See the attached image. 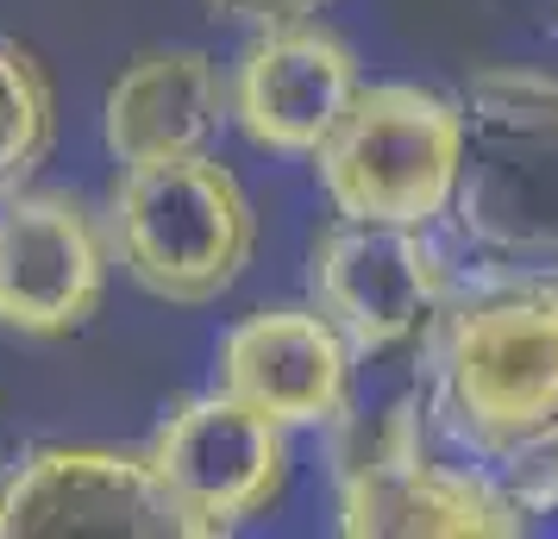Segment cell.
<instances>
[{
    "label": "cell",
    "instance_id": "cell-9",
    "mask_svg": "<svg viewBox=\"0 0 558 539\" xmlns=\"http://www.w3.org/2000/svg\"><path fill=\"white\" fill-rule=\"evenodd\" d=\"M314 308L327 314L352 358L396 352L446 308V252L427 238V226H383V220H339L314 238L307 257Z\"/></svg>",
    "mask_w": 558,
    "mask_h": 539
},
{
    "label": "cell",
    "instance_id": "cell-4",
    "mask_svg": "<svg viewBox=\"0 0 558 539\" xmlns=\"http://www.w3.org/2000/svg\"><path fill=\"white\" fill-rule=\"evenodd\" d=\"M458 163H464V107L421 82H357L327 145L314 151V176L339 220L383 226H433L452 213Z\"/></svg>",
    "mask_w": 558,
    "mask_h": 539
},
{
    "label": "cell",
    "instance_id": "cell-7",
    "mask_svg": "<svg viewBox=\"0 0 558 539\" xmlns=\"http://www.w3.org/2000/svg\"><path fill=\"white\" fill-rule=\"evenodd\" d=\"M0 539H195L145 452L38 445L0 477Z\"/></svg>",
    "mask_w": 558,
    "mask_h": 539
},
{
    "label": "cell",
    "instance_id": "cell-10",
    "mask_svg": "<svg viewBox=\"0 0 558 539\" xmlns=\"http://www.w3.org/2000/svg\"><path fill=\"white\" fill-rule=\"evenodd\" d=\"M357 95V57L352 45L314 20H264L257 38L239 57L232 76V120L252 138L257 151L277 157H314L327 145V132L339 126V113Z\"/></svg>",
    "mask_w": 558,
    "mask_h": 539
},
{
    "label": "cell",
    "instance_id": "cell-5",
    "mask_svg": "<svg viewBox=\"0 0 558 539\" xmlns=\"http://www.w3.org/2000/svg\"><path fill=\"white\" fill-rule=\"evenodd\" d=\"M527 514L508 509L471 464L427 452L421 420L389 408L339 470V534L352 539H514Z\"/></svg>",
    "mask_w": 558,
    "mask_h": 539
},
{
    "label": "cell",
    "instance_id": "cell-1",
    "mask_svg": "<svg viewBox=\"0 0 558 539\" xmlns=\"http://www.w3.org/2000/svg\"><path fill=\"white\" fill-rule=\"evenodd\" d=\"M433 414L521 514L558 509V277H489L433 345Z\"/></svg>",
    "mask_w": 558,
    "mask_h": 539
},
{
    "label": "cell",
    "instance_id": "cell-14",
    "mask_svg": "<svg viewBox=\"0 0 558 539\" xmlns=\"http://www.w3.org/2000/svg\"><path fill=\"white\" fill-rule=\"evenodd\" d=\"M214 13H227V20H295V13H320L332 0H207Z\"/></svg>",
    "mask_w": 558,
    "mask_h": 539
},
{
    "label": "cell",
    "instance_id": "cell-8",
    "mask_svg": "<svg viewBox=\"0 0 558 539\" xmlns=\"http://www.w3.org/2000/svg\"><path fill=\"white\" fill-rule=\"evenodd\" d=\"M113 238L70 188L0 195V327L20 339L82 333L107 295Z\"/></svg>",
    "mask_w": 558,
    "mask_h": 539
},
{
    "label": "cell",
    "instance_id": "cell-11",
    "mask_svg": "<svg viewBox=\"0 0 558 539\" xmlns=\"http://www.w3.org/2000/svg\"><path fill=\"white\" fill-rule=\"evenodd\" d=\"M214 389L277 427H327L352 402V345L320 308L245 314L214 352Z\"/></svg>",
    "mask_w": 558,
    "mask_h": 539
},
{
    "label": "cell",
    "instance_id": "cell-3",
    "mask_svg": "<svg viewBox=\"0 0 558 539\" xmlns=\"http://www.w3.org/2000/svg\"><path fill=\"white\" fill-rule=\"evenodd\" d=\"M107 238L145 295L202 308L245 277L257 213L245 182L214 151H195L170 163H132L113 188Z\"/></svg>",
    "mask_w": 558,
    "mask_h": 539
},
{
    "label": "cell",
    "instance_id": "cell-12",
    "mask_svg": "<svg viewBox=\"0 0 558 539\" xmlns=\"http://www.w3.org/2000/svg\"><path fill=\"white\" fill-rule=\"evenodd\" d=\"M227 120V88L214 57L195 45H163V51H138L107 88V151L120 163H170V157H195L220 138Z\"/></svg>",
    "mask_w": 558,
    "mask_h": 539
},
{
    "label": "cell",
    "instance_id": "cell-13",
    "mask_svg": "<svg viewBox=\"0 0 558 539\" xmlns=\"http://www.w3.org/2000/svg\"><path fill=\"white\" fill-rule=\"evenodd\" d=\"M57 138V95L45 63L0 38V195L26 188Z\"/></svg>",
    "mask_w": 558,
    "mask_h": 539
},
{
    "label": "cell",
    "instance_id": "cell-6",
    "mask_svg": "<svg viewBox=\"0 0 558 539\" xmlns=\"http://www.w3.org/2000/svg\"><path fill=\"white\" fill-rule=\"evenodd\" d=\"M145 458L170 502L189 514L195 539H220L277 509L289 489V427L207 389L157 420Z\"/></svg>",
    "mask_w": 558,
    "mask_h": 539
},
{
    "label": "cell",
    "instance_id": "cell-2",
    "mask_svg": "<svg viewBox=\"0 0 558 539\" xmlns=\"http://www.w3.org/2000/svg\"><path fill=\"white\" fill-rule=\"evenodd\" d=\"M452 213L489 277H558V76L483 70L471 82Z\"/></svg>",
    "mask_w": 558,
    "mask_h": 539
}]
</instances>
